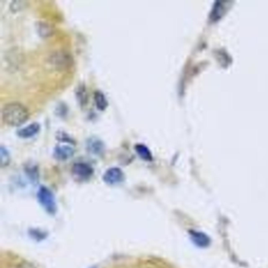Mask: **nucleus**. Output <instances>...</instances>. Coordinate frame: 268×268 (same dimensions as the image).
<instances>
[{
  "label": "nucleus",
  "instance_id": "ddd939ff",
  "mask_svg": "<svg viewBox=\"0 0 268 268\" xmlns=\"http://www.w3.org/2000/svg\"><path fill=\"white\" fill-rule=\"evenodd\" d=\"M75 95H76L78 102L81 103V105H84L87 103L88 95L84 84H81L78 87V88L75 90Z\"/></svg>",
  "mask_w": 268,
  "mask_h": 268
},
{
  "label": "nucleus",
  "instance_id": "f257e3e1",
  "mask_svg": "<svg viewBox=\"0 0 268 268\" xmlns=\"http://www.w3.org/2000/svg\"><path fill=\"white\" fill-rule=\"evenodd\" d=\"M29 117L28 109L19 102H11L3 107L2 118L11 126H19L25 123Z\"/></svg>",
  "mask_w": 268,
  "mask_h": 268
},
{
  "label": "nucleus",
  "instance_id": "f03ea898",
  "mask_svg": "<svg viewBox=\"0 0 268 268\" xmlns=\"http://www.w3.org/2000/svg\"><path fill=\"white\" fill-rule=\"evenodd\" d=\"M50 62L58 69H68L73 64V58L69 53L65 51L53 52L49 57Z\"/></svg>",
  "mask_w": 268,
  "mask_h": 268
},
{
  "label": "nucleus",
  "instance_id": "dca6fc26",
  "mask_svg": "<svg viewBox=\"0 0 268 268\" xmlns=\"http://www.w3.org/2000/svg\"><path fill=\"white\" fill-rule=\"evenodd\" d=\"M57 138H58V139H59V140L63 141V142H69V143H74V141L72 140V138H70L69 135H67V134L64 132H58V135H57Z\"/></svg>",
  "mask_w": 268,
  "mask_h": 268
},
{
  "label": "nucleus",
  "instance_id": "423d86ee",
  "mask_svg": "<svg viewBox=\"0 0 268 268\" xmlns=\"http://www.w3.org/2000/svg\"><path fill=\"white\" fill-rule=\"evenodd\" d=\"M74 148L71 145H58L54 149V157L60 161H65L73 156Z\"/></svg>",
  "mask_w": 268,
  "mask_h": 268
},
{
  "label": "nucleus",
  "instance_id": "f8f14e48",
  "mask_svg": "<svg viewBox=\"0 0 268 268\" xmlns=\"http://www.w3.org/2000/svg\"><path fill=\"white\" fill-rule=\"evenodd\" d=\"M94 98H95V104H96L97 108L100 110H104L108 105V101H107L106 98H105V95L103 92L97 90L94 93Z\"/></svg>",
  "mask_w": 268,
  "mask_h": 268
},
{
  "label": "nucleus",
  "instance_id": "9b49d317",
  "mask_svg": "<svg viewBox=\"0 0 268 268\" xmlns=\"http://www.w3.org/2000/svg\"><path fill=\"white\" fill-rule=\"evenodd\" d=\"M135 149L137 154L139 155L141 158L144 161L150 162L152 160V154L146 145L142 143H137L135 145Z\"/></svg>",
  "mask_w": 268,
  "mask_h": 268
},
{
  "label": "nucleus",
  "instance_id": "39448f33",
  "mask_svg": "<svg viewBox=\"0 0 268 268\" xmlns=\"http://www.w3.org/2000/svg\"><path fill=\"white\" fill-rule=\"evenodd\" d=\"M125 175L121 168L112 167L109 168L103 175V180L109 185H115L122 182Z\"/></svg>",
  "mask_w": 268,
  "mask_h": 268
},
{
  "label": "nucleus",
  "instance_id": "7ed1b4c3",
  "mask_svg": "<svg viewBox=\"0 0 268 268\" xmlns=\"http://www.w3.org/2000/svg\"><path fill=\"white\" fill-rule=\"evenodd\" d=\"M37 198L43 208L48 213L54 214L56 212L57 207L55 198L52 192L48 188L42 186L37 193Z\"/></svg>",
  "mask_w": 268,
  "mask_h": 268
},
{
  "label": "nucleus",
  "instance_id": "2eb2a0df",
  "mask_svg": "<svg viewBox=\"0 0 268 268\" xmlns=\"http://www.w3.org/2000/svg\"><path fill=\"white\" fill-rule=\"evenodd\" d=\"M7 268H35L32 263L25 261L24 259L21 260H15L13 262V266L10 264V267Z\"/></svg>",
  "mask_w": 268,
  "mask_h": 268
},
{
  "label": "nucleus",
  "instance_id": "1a4fd4ad",
  "mask_svg": "<svg viewBox=\"0 0 268 268\" xmlns=\"http://www.w3.org/2000/svg\"><path fill=\"white\" fill-rule=\"evenodd\" d=\"M190 236L193 242L196 244L197 246H200V247H206L210 243V239H209V237L205 235V234L201 233V232L192 231L190 232Z\"/></svg>",
  "mask_w": 268,
  "mask_h": 268
},
{
  "label": "nucleus",
  "instance_id": "f3484780",
  "mask_svg": "<svg viewBox=\"0 0 268 268\" xmlns=\"http://www.w3.org/2000/svg\"><path fill=\"white\" fill-rule=\"evenodd\" d=\"M25 4L26 2L25 1H14V2H11V8L14 11H19L20 9L25 7Z\"/></svg>",
  "mask_w": 268,
  "mask_h": 268
},
{
  "label": "nucleus",
  "instance_id": "6e6552de",
  "mask_svg": "<svg viewBox=\"0 0 268 268\" xmlns=\"http://www.w3.org/2000/svg\"><path fill=\"white\" fill-rule=\"evenodd\" d=\"M87 148L93 155H101L103 152L105 145L102 140L94 137L88 139L87 142Z\"/></svg>",
  "mask_w": 268,
  "mask_h": 268
},
{
  "label": "nucleus",
  "instance_id": "9d476101",
  "mask_svg": "<svg viewBox=\"0 0 268 268\" xmlns=\"http://www.w3.org/2000/svg\"><path fill=\"white\" fill-rule=\"evenodd\" d=\"M37 31L39 32L40 35L43 37H48L52 35L55 32L54 27L49 23L46 21H39L37 23Z\"/></svg>",
  "mask_w": 268,
  "mask_h": 268
},
{
  "label": "nucleus",
  "instance_id": "4468645a",
  "mask_svg": "<svg viewBox=\"0 0 268 268\" xmlns=\"http://www.w3.org/2000/svg\"><path fill=\"white\" fill-rule=\"evenodd\" d=\"M0 156H1V165H2V167H5L9 165L11 157H10L9 152L7 150V148L4 147V145L0 146Z\"/></svg>",
  "mask_w": 268,
  "mask_h": 268
},
{
  "label": "nucleus",
  "instance_id": "0eeeda50",
  "mask_svg": "<svg viewBox=\"0 0 268 268\" xmlns=\"http://www.w3.org/2000/svg\"><path fill=\"white\" fill-rule=\"evenodd\" d=\"M40 129H41L40 124L34 122V123L30 124L26 127H24V128L18 130V135L21 138H30V137H32L35 134L38 133Z\"/></svg>",
  "mask_w": 268,
  "mask_h": 268
},
{
  "label": "nucleus",
  "instance_id": "20e7f679",
  "mask_svg": "<svg viewBox=\"0 0 268 268\" xmlns=\"http://www.w3.org/2000/svg\"><path fill=\"white\" fill-rule=\"evenodd\" d=\"M72 172L74 176L80 179H87L93 175V168L85 162H78L72 165Z\"/></svg>",
  "mask_w": 268,
  "mask_h": 268
}]
</instances>
